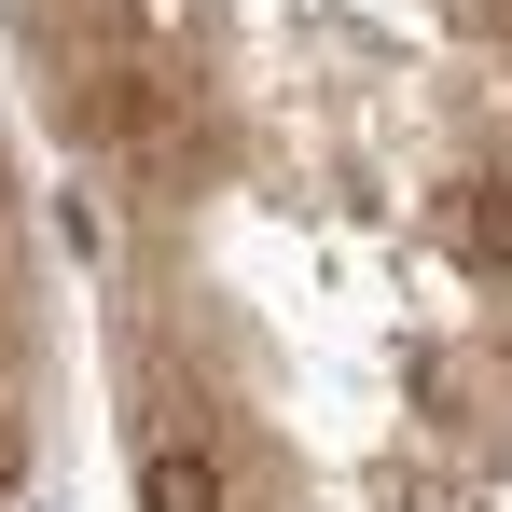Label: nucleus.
Here are the masks:
<instances>
[{
	"label": "nucleus",
	"instance_id": "nucleus-3",
	"mask_svg": "<svg viewBox=\"0 0 512 512\" xmlns=\"http://www.w3.org/2000/svg\"><path fill=\"white\" fill-rule=\"evenodd\" d=\"M14 471H28V429H14V416H0V485H14Z\"/></svg>",
	"mask_w": 512,
	"mask_h": 512
},
{
	"label": "nucleus",
	"instance_id": "nucleus-2",
	"mask_svg": "<svg viewBox=\"0 0 512 512\" xmlns=\"http://www.w3.org/2000/svg\"><path fill=\"white\" fill-rule=\"evenodd\" d=\"M139 512H222V457H208V443H167V457L139 471Z\"/></svg>",
	"mask_w": 512,
	"mask_h": 512
},
{
	"label": "nucleus",
	"instance_id": "nucleus-1",
	"mask_svg": "<svg viewBox=\"0 0 512 512\" xmlns=\"http://www.w3.org/2000/svg\"><path fill=\"white\" fill-rule=\"evenodd\" d=\"M443 236H457V263H471V277H512V180H471Z\"/></svg>",
	"mask_w": 512,
	"mask_h": 512
}]
</instances>
